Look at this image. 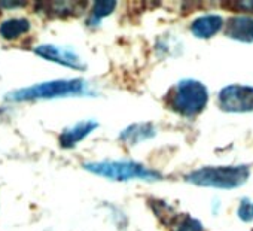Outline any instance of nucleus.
<instances>
[{
	"instance_id": "obj_1",
	"label": "nucleus",
	"mask_w": 253,
	"mask_h": 231,
	"mask_svg": "<svg viewBox=\"0 0 253 231\" xmlns=\"http://www.w3.org/2000/svg\"><path fill=\"white\" fill-rule=\"evenodd\" d=\"M76 95H92L88 84L81 79H57L41 82L36 85L24 87L6 94L8 101H35V100H51L61 97H76Z\"/></svg>"
},
{
	"instance_id": "obj_2",
	"label": "nucleus",
	"mask_w": 253,
	"mask_h": 231,
	"mask_svg": "<svg viewBox=\"0 0 253 231\" xmlns=\"http://www.w3.org/2000/svg\"><path fill=\"white\" fill-rule=\"evenodd\" d=\"M250 169L244 164L240 166H219V167H203L191 172L185 176V181L206 188L217 189H234L240 188L247 182Z\"/></svg>"
},
{
	"instance_id": "obj_3",
	"label": "nucleus",
	"mask_w": 253,
	"mask_h": 231,
	"mask_svg": "<svg viewBox=\"0 0 253 231\" xmlns=\"http://www.w3.org/2000/svg\"><path fill=\"white\" fill-rule=\"evenodd\" d=\"M84 169L97 176L107 178L110 181H119V182H126L133 179L155 182L163 179L161 173L151 170L146 166L133 160H118V161L104 160V161L84 163Z\"/></svg>"
},
{
	"instance_id": "obj_4",
	"label": "nucleus",
	"mask_w": 253,
	"mask_h": 231,
	"mask_svg": "<svg viewBox=\"0 0 253 231\" xmlns=\"http://www.w3.org/2000/svg\"><path fill=\"white\" fill-rule=\"evenodd\" d=\"M209 100L207 88L195 79H182L169 94V106L183 117L200 113Z\"/></svg>"
},
{
	"instance_id": "obj_5",
	"label": "nucleus",
	"mask_w": 253,
	"mask_h": 231,
	"mask_svg": "<svg viewBox=\"0 0 253 231\" xmlns=\"http://www.w3.org/2000/svg\"><path fill=\"white\" fill-rule=\"evenodd\" d=\"M219 106L223 112H253V87L228 85L219 92Z\"/></svg>"
},
{
	"instance_id": "obj_6",
	"label": "nucleus",
	"mask_w": 253,
	"mask_h": 231,
	"mask_svg": "<svg viewBox=\"0 0 253 231\" xmlns=\"http://www.w3.org/2000/svg\"><path fill=\"white\" fill-rule=\"evenodd\" d=\"M152 209L160 218V221L170 227L171 231H204L203 224L197 218H192L188 213L177 215L170 206L164 204L163 201H155Z\"/></svg>"
},
{
	"instance_id": "obj_7",
	"label": "nucleus",
	"mask_w": 253,
	"mask_h": 231,
	"mask_svg": "<svg viewBox=\"0 0 253 231\" xmlns=\"http://www.w3.org/2000/svg\"><path fill=\"white\" fill-rule=\"evenodd\" d=\"M35 54L48 60V61L57 63V64L69 67V69H75V70H85L86 69V64L81 60V57L73 49H69L66 46H58L54 44H45V45L36 46Z\"/></svg>"
},
{
	"instance_id": "obj_8",
	"label": "nucleus",
	"mask_w": 253,
	"mask_h": 231,
	"mask_svg": "<svg viewBox=\"0 0 253 231\" xmlns=\"http://www.w3.org/2000/svg\"><path fill=\"white\" fill-rule=\"evenodd\" d=\"M97 127H98V123L92 121V120L81 121V123H76V124L67 127L60 135V145H61V148H64V149L75 148L81 140L88 138V135H91Z\"/></svg>"
},
{
	"instance_id": "obj_9",
	"label": "nucleus",
	"mask_w": 253,
	"mask_h": 231,
	"mask_svg": "<svg viewBox=\"0 0 253 231\" xmlns=\"http://www.w3.org/2000/svg\"><path fill=\"white\" fill-rule=\"evenodd\" d=\"M225 33L234 41L252 44L253 42V17H247V15L231 17L226 23Z\"/></svg>"
},
{
	"instance_id": "obj_10",
	"label": "nucleus",
	"mask_w": 253,
	"mask_h": 231,
	"mask_svg": "<svg viewBox=\"0 0 253 231\" xmlns=\"http://www.w3.org/2000/svg\"><path fill=\"white\" fill-rule=\"evenodd\" d=\"M223 27V20L220 15L211 14V15H203L194 20L191 24V32L195 38L200 39H209L213 38L219 30Z\"/></svg>"
},
{
	"instance_id": "obj_11",
	"label": "nucleus",
	"mask_w": 253,
	"mask_h": 231,
	"mask_svg": "<svg viewBox=\"0 0 253 231\" xmlns=\"http://www.w3.org/2000/svg\"><path fill=\"white\" fill-rule=\"evenodd\" d=\"M155 133H157V130L151 123L131 124L119 135V139L128 145H137L143 140L152 139L155 136Z\"/></svg>"
},
{
	"instance_id": "obj_12",
	"label": "nucleus",
	"mask_w": 253,
	"mask_h": 231,
	"mask_svg": "<svg viewBox=\"0 0 253 231\" xmlns=\"http://www.w3.org/2000/svg\"><path fill=\"white\" fill-rule=\"evenodd\" d=\"M30 30V21L27 18H9L0 24V36L5 41H15Z\"/></svg>"
},
{
	"instance_id": "obj_13",
	"label": "nucleus",
	"mask_w": 253,
	"mask_h": 231,
	"mask_svg": "<svg viewBox=\"0 0 253 231\" xmlns=\"http://www.w3.org/2000/svg\"><path fill=\"white\" fill-rule=\"evenodd\" d=\"M86 3L84 2H46L45 5L39 3V9L46 11L48 14L54 15V17H70L75 15L78 12H81V9H84Z\"/></svg>"
},
{
	"instance_id": "obj_14",
	"label": "nucleus",
	"mask_w": 253,
	"mask_h": 231,
	"mask_svg": "<svg viewBox=\"0 0 253 231\" xmlns=\"http://www.w3.org/2000/svg\"><path fill=\"white\" fill-rule=\"evenodd\" d=\"M115 8H116V2H113V0H110V2L109 0H98V2L94 3V8L86 20V24L89 27H97L104 17L110 15L115 11Z\"/></svg>"
},
{
	"instance_id": "obj_15",
	"label": "nucleus",
	"mask_w": 253,
	"mask_h": 231,
	"mask_svg": "<svg viewBox=\"0 0 253 231\" xmlns=\"http://www.w3.org/2000/svg\"><path fill=\"white\" fill-rule=\"evenodd\" d=\"M238 218L241 221H253V203H250V200L247 198H243L240 206H238Z\"/></svg>"
},
{
	"instance_id": "obj_16",
	"label": "nucleus",
	"mask_w": 253,
	"mask_h": 231,
	"mask_svg": "<svg viewBox=\"0 0 253 231\" xmlns=\"http://www.w3.org/2000/svg\"><path fill=\"white\" fill-rule=\"evenodd\" d=\"M223 6L226 9H232V11L253 12V2H225Z\"/></svg>"
},
{
	"instance_id": "obj_17",
	"label": "nucleus",
	"mask_w": 253,
	"mask_h": 231,
	"mask_svg": "<svg viewBox=\"0 0 253 231\" xmlns=\"http://www.w3.org/2000/svg\"><path fill=\"white\" fill-rule=\"evenodd\" d=\"M24 5H26V2H0V8H8V9L21 8Z\"/></svg>"
}]
</instances>
